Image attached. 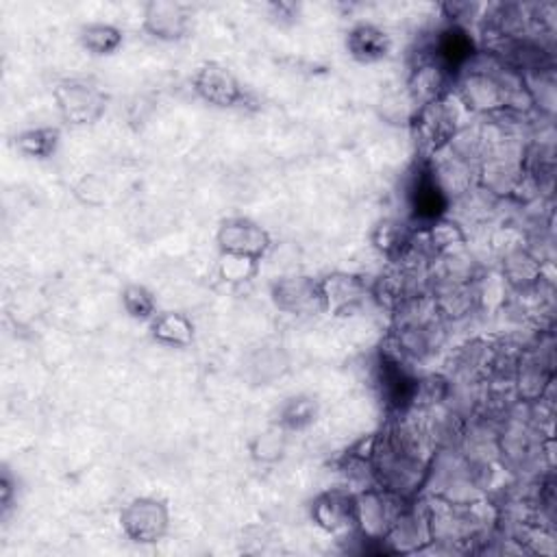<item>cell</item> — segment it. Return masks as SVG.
Here are the masks:
<instances>
[{"instance_id": "6da1fadb", "label": "cell", "mask_w": 557, "mask_h": 557, "mask_svg": "<svg viewBox=\"0 0 557 557\" xmlns=\"http://www.w3.org/2000/svg\"><path fill=\"white\" fill-rule=\"evenodd\" d=\"M53 99L57 103L60 116L75 127L96 122L107 107V96L103 94V90L92 81H83V79L62 81L55 88Z\"/></svg>"}, {"instance_id": "7a4b0ae2", "label": "cell", "mask_w": 557, "mask_h": 557, "mask_svg": "<svg viewBox=\"0 0 557 557\" xmlns=\"http://www.w3.org/2000/svg\"><path fill=\"white\" fill-rule=\"evenodd\" d=\"M405 507V496L377 485L355 496V524L368 537H386L397 516Z\"/></svg>"}, {"instance_id": "3957f363", "label": "cell", "mask_w": 557, "mask_h": 557, "mask_svg": "<svg viewBox=\"0 0 557 557\" xmlns=\"http://www.w3.org/2000/svg\"><path fill=\"white\" fill-rule=\"evenodd\" d=\"M168 522L170 514L166 503L151 496L131 501L120 514L122 531L140 544H153L161 540L168 531Z\"/></svg>"}, {"instance_id": "277c9868", "label": "cell", "mask_w": 557, "mask_h": 557, "mask_svg": "<svg viewBox=\"0 0 557 557\" xmlns=\"http://www.w3.org/2000/svg\"><path fill=\"white\" fill-rule=\"evenodd\" d=\"M192 86H194V92L213 107H235V105H242L246 99V92L239 79L226 66L216 62L203 64L194 73Z\"/></svg>"}, {"instance_id": "5b68a950", "label": "cell", "mask_w": 557, "mask_h": 557, "mask_svg": "<svg viewBox=\"0 0 557 557\" xmlns=\"http://www.w3.org/2000/svg\"><path fill=\"white\" fill-rule=\"evenodd\" d=\"M272 303L276 310L286 314H314L323 312V297H321V282H314L310 276H282L276 278L270 288Z\"/></svg>"}, {"instance_id": "8992f818", "label": "cell", "mask_w": 557, "mask_h": 557, "mask_svg": "<svg viewBox=\"0 0 557 557\" xmlns=\"http://www.w3.org/2000/svg\"><path fill=\"white\" fill-rule=\"evenodd\" d=\"M218 246L222 255H237L259 261L270 248V235L263 226L248 218H229L218 229Z\"/></svg>"}, {"instance_id": "52a82bcc", "label": "cell", "mask_w": 557, "mask_h": 557, "mask_svg": "<svg viewBox=\"0 0 557 557\" xmlns=\"http://www.w3.org/2000/svg\"><path fill=\"white\" fill-rule=\"evenodd\" d=\"M323 312L345 316L355 312L368 297V286L362 276L349 272H334L321 282Z\"/></svg>"}, {"instance_id": "ba28073f", "label": "cell", "mask_w": 557, "mask_h": 557, "mask_svg": "<svg viewBox=\"0 0 557 557\" xmlns=\"http://www.w3.org/2000/svg\"><path fill=\"white\" fill-rule=\"evenodd\" d=\"M192 25L190 10L172 0H155L144 8V31L159 42H179Z\"/></svg>"}, {"instance_id": "9c48e42d", "label": "cell", "mask_w": 557, "mask_h": 557, "mask_svg": "<svg viewBox=\"0 0 557 557\" xmlns=\"http://www.w3.org/2000/svg\"><path fill=\"white\" fill-rule=\"evenodd\" d=\"M410 205L416 220L425 222L427 226L440 222L442 213L449 207V194L442 190L440 181L436 179L433 168L420 170L410 190Z\"/></svg>"}, {"instance_id": "30bf717a", "label": "cell", "mask_w": 557, "mask_h": 557, "mask_svg": "<svg viewBox=\"0 0 557 557\" xmlns=\"http://www.w3.org/2000/svg\"><path fill=\"white\" fill-rule=\"evenodd\" d=\"M431 60L451 77L453 73L466 70L468 64H472L475 60V42L466 27L449 25L446 29H442L433 42Z\"/></svg>"}, {"instance_id": "8fae6325", "label": "cell", "mask_w": 557, "mask_h": 557, "mask_svg": "<svg viewBox=\"0 0 557 557\" xmlns=\"http://www.w3.org/2000/svg\"><path fill=\"white\" fill-rule=\"evenodd\" d=\"M416 131L429 151H442L455 138V114L444 101H433L416 109Z\"/></svg>"}, {"instance_id": "7c38bea8", "label": "cell", "mask_w": 557, "mask_h": 557, "mask_svg": "<svg viewBox=\"0 0 557 557\" xmlns=\"http://www.w3.org/2000/svg\"><path fill=\"white\" fill-rule=\"evenodd\" d=\"M312 516L319 527L329 533H338L355 524V496L340 490L325 492L314 501Z\"/></svg>"}, {"instance_id": "4fadbf2b", "label": "cell", "mask_w": 557, "mask_h": 557, "mask_svg": "<svg viewBox=\"0 0 557 557\" xmlns=\"http://www.w3.org/2000/svg\"><path fill=\"white\" fill-rule=\"evenodd\" d=\"M392 49L390 36L371 23L355 25L347 36V51L353 60L362 64H375L388 57Z\"/></svg>"}, {"instance_id": "5bb4252c", "label": "cell", "mask_w": 557, "mask_h": 557, "mask_svg": "<svg viewBox=\"0 0 557 557\" xmlns=\"http://www.w3.org/2000/svg\"><path fill=\"white\" fill-rule=\"evenodd\" d=\"M246 377L257 386H268L290 371V358L282 347H259L244 362Z\"/></svg>"}, {"instance_id": "9a60e30c", "label": "cell", "mask_w": 557, "mask_h": 557, "mask_svg": "<svg viewBox=\"0 0 557 557\" xmlns=\"http://www.w3.org/2000/svg\"><path fill=\"white\" fill-rule=\"evenodd\" d=\"M155 342L170 349H185L194 342V323L181 312H159L148 323Z\"/></svg>"}, {"instance_id": "2e32d148", "label": "cell", "mask_w": 557, "mask_h": 557, "mask_svg": "<svg viewBox=\"0 0 557 557\" xmlns=\"http://www.w3.org/2000/svg\"><path fill=\"white\" fill-rule=\"evenodd\" d=\"M503 274L511 288L524 293V290H531L533 286H537L540 276H542V265L531 252L514 250L503 261Z\"/></svg>"}, {"instance_id": "e0dca14e", "label": "cell", "mask_w": 557, "mask_h": 557, "mask_svg": "<svg viewBox=\"0 0 557 557\" xmlns=\"http://www.w3.org/2000/svg\"><path fill=\"white\" fill-rule=\"evenodd\" d=\"M122 31L107 23H90L79 34L81 47L96 57L114 55L122 47Z\"/></svg>"}, {"instance_id": "ac0fdd59", "label": "cell", "mask_w": 557, "mask_h": 557, "mask_svg": "<svg viewBox=\"0 0 557 557\" xmlns=\"http://www.w3.org/2000/svg\"><path fill=\"white\" fill-rule=\"evenodd\" d=\"M319 416V405L312 397H293L278 407L276 425L284 431H301L310 427Z\"/></svg>"}, {"instance_id": "d6986e66", "label": "cell", "mask_w": 557, "mask_h": 557, "mask_svg": "<svg viewBox=\"0 0 557 557\" xmlns=\"http://www.w3.org/2000/svg\"><path fill=\"white\" fill-rule=\"evenodd\" d=\"M60 146V131L53 127H38L16 138V148L34 159L51 157Z\"/></svg>"}, {"instance_id": "ffe728a7", "label": "cell", "mask_w": 557, "mask_h": 557, "mask_svg": "<svg viewBox=\"0 0 557 557\" xmlns=\"http://www.w3.org/2000/svg\"><path fill=\"white\" fill-rule=\"evenodd\" d=\"M288 431H284L278 425L265 429L263 433H259L252 442H250V455L252 459H257L259 464H272L276 459H282L286 453V438Z\"/></svg>"}, {"instance_id": "44dd1931", "label": "cell", "mask_w": 557, "mask_h": 557, "mask_svg": "<svg viewBox=\"0 0 557 557\" xmlns=\"http://www.w3.org/2000/svg\"><path fill=\"white\" fill-rule=\"evenodd\" d=\"M375 242L381 248V252H386L388 257H403L414 246L412 231L405 224L394 220H388L377 229Z\"/></svg>"}, {"instance_id": "7402d4cb", "label": "cell", "mask_w": 557, "mask_h": 557, "mask_svg": "<svg viewBox=\"0 0 557 557\" xmlns=\"http://www.w3.org/2000/svg\"><path fill=\"white\" fill-rule=\"evenodd\" d=\"M122 308L133 321L151 323L157 314V301L144 286H127L122 293Z\"/></svg>"}, {"instance_id": "603a6c76", "label": "cell", "mask_w": 557, "mask_h": 557, "mask_svg": "<svg viewBox=\"0 0 557 557\" xmlns=\"http://www.w3.org/2000/svg\"><path fill=\"white\" fill-rule=\"evenodd\" d=\"M257 272V261L248 257H237V255H222L220 261V274L224 282L239 284L248 282V278Z\"/></svg>"}]
</instances>
